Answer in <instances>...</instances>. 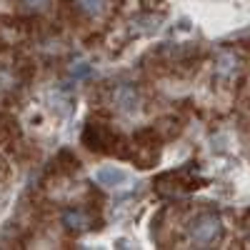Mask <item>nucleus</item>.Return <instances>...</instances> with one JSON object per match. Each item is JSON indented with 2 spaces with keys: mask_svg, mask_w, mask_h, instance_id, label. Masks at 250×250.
Returning a JSON list of instances; mask_svg holds the SVG:
<instances>
[{
  "mask_svg": "<svg viewBox=\"0 0 250 250\" xmlns=\"http://www.w3.org/2000/svg\"><path fill=\"white\" fill-rule=\"evenodd\" d=\"M75 5L83 10V13H88V15H100L103 10H105L108 5V0H75Z\"/></svg>",
  "mask_w": 250,
  "mask_h": 250,
  "instance_id": "0eeeda50",
  "label": "nucleus"
},
{
  "mask_svg": "<svg viewBox=\"0 0 250 250\" xmlns=\"http://www.w3.org/2000/svg\"><path fill=\"white\" fill-rule=\"evenodd\" d=\"M83 143L88 145L90 150H98V153H108V148L105 145H110L113 143V135L110 133H105V128H103V125H88L85 128V133H83Z\"/></svg>",
  "mask_w": 250,
  "mask_h": 250,
  "instance_id": "f03ea898",
  "label": "nucleus"
},
{
  "mask_svg": "<svg viewBox=\"0 0 250 250\" xmlns=\"http://www.w3.org/2000/svg\"><path fill=\"white\" fill-rule=\"evenodd\" d=\"M88 73H90V68H88V65H80V68H73V75H75V78H85Z\"/></svg>",
  "mask_w": 250,
  "mask_h": 250,
  "instance_id": "1a4fd4ad",
  "label": "nucleus"
},
{
  "mask_svg": "<svg viewBox=\"0 0 250 250\" xmlns=\"http://www.w3.org/2000/svg\"><path fill=\"white\" fill-rule=\"evenodd\" d=\"M238 68H240V60L233 50H223L215 60V75L220 80H233L238 75Z\"/></svg>",
  "mask_w": 250,
  "mask_h": 250,
  "instance_id": "7ed1b4c3",
  "label": "nucleus"
},
{
  "mask_svg": "<svg viewBox=\"0 0 250 250\" xmlns=\"http://www.w3.org/2000/svg\"><path fill=\"white\" fill-rule=\"evenodd\" d=\"M115 103H118V108L123 113H133L138 108V93L133 85H120L115 90Z\"/></svg>",
  "mask_w": 250,
  "mask_h": 250,
  "instance_id": "39448f33",
  "label": "nucleus"
},
{
  "mask_svg": "<svg viewBox=\"0 0 250 250\" xmlns=\"http://www.w3.org/2000/svg\"><path fill=\"white\" fill-rule=\"evenodd\" d=\"M62 223H65L70 230H85V228L90 225L88 215L83 213V210H68L65 215H62Z\"/></svg>",
  "mask_w": 250,
  "mask_h": 250,
  "instance_id": "423d86ee",
  "label": "nucleus"
},
{
  "mask_svg": "<svg viewBox=\"0 0 250 250\" xmlns=\"http://www.w3.org/2000/svg\"><path fill=\"white\" fill-rule=\"evenodd\" d=\"M23 3L28 5V8H35V10H43L48 3H50V0H23Z\"/></svg>",
  "mask_w": 250,
  "mask_h": 250,
  "instance_id": "6e6552de",
  "label": "nucleus"
},
{
  "mask_svg": "<svg viewBox=\"0 0 250 250\" xmlns=\"http://www.w3.org/2000/svg\"><path fill=\"white\" fill-rule=\"evenodd\" d=\"M220 235H223V223H220L218 215H210V213L195 218V223H193V228H190V238H193L198 245H210V243H215Z\"/></svg>",
  "mask_w": 250,
  "mask_h": 250,
  "instance_id": "f257e3e1",
  "label": "nucleus"
},
{
  "mask_svg": "<svg viewBox=\"0 0 250 250\" xmlns=\"http://www.w3.org/2000/svg\"><path fill=\"white\" fill-rule=\"evenodd\" d=\"M125 180H128V173L123 168H115V165H105V168L95 170V183L103 188H120Z\"/></svg>",
  "mask_w": 250,
  "mask_h": 250,
  "instance_id": "20e7f679",
  "label": "nucleus"
}]
</instances>
